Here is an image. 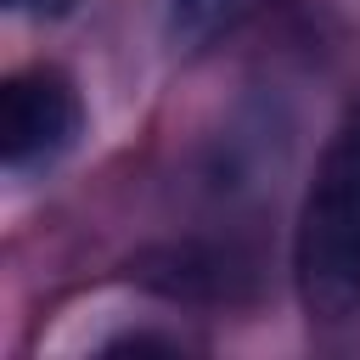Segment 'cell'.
<instances>
[{
  "mask_svg": "<svg viewBox=\"0 0 360 360\" xmlns=\"http://www.w3.org/2000/svg\"><path fill=\"white\" fill-rule=\"evenodd\" d=\"M11 11H22V17H62V11H73V0H6Z\"/></svg>",
  "mask_w": 360,
  "mask_h": 360,
  "instance_id": "cell-4",
  "label": "cell"
},
{
  "mask_svg": "<svg viewBox=\"0 0 360 360\" xmlns=\"http://www.w3.org/2000/svg\"><path fill=\"white\" fill-rule=\"evenodd\" d=\"M84 129V107L68 73L56 68H28L6 79L0 90V158L6 169H39L56 163Z\"/></svg>",
  "mask_w": 360,
  "mask_h": 360,
  "instance_id": "cell-2",
  "label": "cell"
},
{
  "mask_svg": "<svg viewBox=\"0 0 360 360\" xmlns=\"http://www.w3.org/2000/svg\"><path fill=\"white\" fill-rule=\"evenodd\" d=\"M231 6L236 0H169V34L180 45H197V39H208L231 17Z\"/></svg>",
  "mask_w": 360,
  "mask_h": 360,
  "instance_id": "cell-3",
  "label": "cell"
},
{
  "mask_svg": "<svg viewBox=\"0 0 360 360\" xmlns=\"http://www.w3.org/2000/svg\"><path fill=\"white\" fill-rule=\"evenodd\" d=\"M292 276L315 321H349L360 309V101L332 129L304 191Z\"/></svg>",
  "mask_w": 360,
  "mask_h": 360,
  "instance_id": "cell-1",
  "label": "cell"
}]
</instances>
